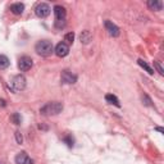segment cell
I'll return each mask as SVG.
<instances>
[{
  "mask_svg": "<svg viewBox=\"0 0 164 164\" xmlns=\"http://www.w3.org/2000/svg\"><path fill=\"white\" fill-rule=\"evenodd\" d=\"M63 110V104L59 101H51L45 104L40 109V113L43 115H58Z\"/></svg>",
  "mask_w": 164,
  "mask_h": 164,
  "instance_id": "cell-1",
  "label": "cell"
},
{
  "mask_svg": "<svg viewBox=\"0 0 164 164\" xmlns=\"http://www.w3.org/2000/svg\"><path fill=\"white\" fill-rule=\"evenodd\" d=\"M35 51L41 57H49L54 51V46L49 40H41L35 45Z\"/></svg>",
  "mask_w": 164,
  "mask_h": 164,
  "instance_id": "cell-2",
  "label": "cell"
},
{
  "mask_svg": "<svg viewBox=\"0 0 164 164\" xmlns=\"http://www.w3.org/2000/svg\"><path fill=\"white\" fill-rule=\"evenodd\" d=\"M10 86L13 91H22L26 89V77L23 74H17L12 78Z\"/></svg>",
  "mask_w": 164,
  "mask_h": 164,
  "instance_id": "cell-3",
  "label": "cell"
},
{
  "mask_svg": "<svg viewBox=\"0 0 164 164\" xmlns=\"http://www.w3.org/2000/svg\"><path fill=\"white\" fill-rule=\"evenodd\" d=\"M35 13L36 16L40 18H46L50 14V7L46 3H38L35 8Z\"/></svg>",
  "mask_w": 164,
  "mask_h": 164,
  "instance_id": "cell-4",
  "label": "cell"
},
{
  "mask_svg": "<svg viewBox=\"0 0 164 164\" xmlns=\"http://www.w3.org/2000/svg\"><path fill=\"white\" fill-rule=\"evenodd\" d=\"M32 65H33V60L30 57L23 55V57H21L18 59V68H19V71H22V72H26V71L31 69Z\"/></svg>",
  "mask_w": 164,
  "mask_h": 164,
  "instance_id": "cell-5",
  "label": "cell"
},
{
  "mask_svg": "<svg viewBox=\"0 0 164 164\" xmlns=\"http://www.w3.org/2000/svg\"><path fill=\"white\" fill-rule=\"evenodd\" d=\"M60 81L64 85H73L77 82V76L69 71H63L60 74Z\"/></svg>",
  "mask_w": 164,
  "mask_h": 164,
  "instance_id": "cell-6",
  "label": "cell"
},
{
  "mask_svg": "<svg viewBox=\"0 0 164 164\" xmlns=\"http://www.w3.org/2000/svg\"><path fill=\"white\" fill-rule=\"evenodd\" d=\"M105 30L108 31V33L110 35V36H113V37H118L119 36V33H120V31H119V27L118 26H115L113 22H110V21H105Z\"/></svg>",
  "mask_w": 164,
  "mask_h": 164,
  "instance_id": "cell-7",
  "label": "cell"
},
{
  "mask_svg": "<svg viewBox=\"0 0 164 164\" xmlns=\"http://www.w3.org/2000/svg\"><path fill=\"white\" fill-rule=\"evenodd\" d=\"M54 51H55V54L58 57L63 58V57H67L68 55V53H69V48H68V45L65 43H59L55 49H54Z\"/></svg>",
  "mask_w": 164,
  "mask_h": 164,
  "instance_id": "cell-8",
  "label": "cell"
},
{
  "mask_svg": "<svg viewBox=\"0 0 164 164\" xmlns=\"http://www.w3.org/2000/svg\"><path fill=\"white\" fill-rule=\"evenodd\" d=\"M14 161H16V164H33V160L27 155L24 151L18 153L16 155V158H14Z\"/></svg>",
  "mask_w": 164,
  "mask_h": 164,
  "instance_id": "cell-9",
  "label": "cell"
},
{
  "mask_svg": "<svg viewBox=\"0 0 164 164\" xmlns=\"http://www.w3.org/2000/svg\"><path fill=\"white\" fill-rule=\"evenodd\" d=\"M54 14H55V19H65L67 12L62 5H55L54 7Z\"/></svg>",
  "mask_w": 164,
  "mask_h": 164,
  "instance_id": "cell-10",
  "label": "cell"
},
{
  "mask_svg": "<svg viewBox=\"0 0 164 164\" xmlns=\"http://www.w3.org/2000/svg\"><path fill=\"white\" fill-rule=\"evenodd\" d=\"M79 40H81V43H82V44H85V45L90 44V43H91V40H92V35H91V32L87 31V30L82 31L81 35H79Z\"/></svg>",
  "mask_w": 164,
  "mask_h": 164,
  "instance_id": "cell-11",
  "label": "cell"
},
{
  "mask_svg": "<svg viewBox=\"0 0 164 164\" xmlns=\"http://www.w3.org/2000/svg\"><path fill=\"white\" fill-rule=\"evenodd\" d=\"M10 10H12L13 14L19 16V14H22L23 10H24V5L22 3H14V4L10 5Z\"/></svg>",
  "mask_w": 164,
  "mask_h": 164,
  "instance_id": "cell-12",
  "label": "cell"
},
{
  "mask_svg": "<svg viewBox=\"0 0 164 164\" xmlns=\"http://www.w3.org/2000/svg\"><path fill=\"white\" fill-rule=\"evenodd\" d=\"M147 7L151 9V10L159 12V10H161V8H163V3L160 2V0H149V2H147Z\"/></svg>",
  "mask_w": 164,
  "mask_h": 164,
  "instance_id": "cell-13",
  "label": "cell"
},
{
  "mask_svg": "<svg viewBox=\"0 0 164 164\" xmlns=\"http://www.w3.org/2000/svg\"><path fill=\"white\" fill-rule=\"evenodd\" d=\"M105 100H106V103H109V104L115 105L117 108H120V104H119L118 98L115 96V95H113V94H108V95H105Z\"/></svg>",
  "mask_w": 164,
  "mask_h": 164,
  "instance_id": "cell-14",
  "label": "cell"
},
{
  "mask_svg": "<svg viewBox=\"0 0 164 164\" xmlns=\"http://www.w3.org/2000/svg\"><path fill=\"white\" fill-rule=\"evenodd\" d=\"M137 63H139V65H140L141 68H144V69H145V71H146L149 74H153V73H154V69H153V68L150 67V65H149V64H147L145 60H142V59H139V60H137Z\"/></svg>",
  "mask_w": 164,
  "mask_h": 164,
  "instance_id": "cell-15",
  "label": "cell"
},
{
  "mask_svg": "<svg viewBox=\"0 0 164 164\" xmlns=\"http://www.w3.org/2000/svg\"><path fill=\"white\" fill-rule=\"evenodd\" d=\"M9 64H10V62H9L8 57L0 54V69H7V68L9 67Z\"/></svg>",
  "mask_w": 164,
  "mask_h": 164,
  "instance_id": "cell-16",
  "label": "cell"
},
{
  "mask_svg": "<svg viewBox=\"0 0 164 164\" xmlns=\"http://www.w3.org/2000/svg\"><path fill=\"white\" fill-rule=\"evenodd\" d=\"M10 120L14 123V125H21V123H22V117H21L19 113H13L10 115Z\"/></svg>",
  "mask_w": 164,
  "mask_h": 164,
  "instance_id": "cell-17",
  "label": "cell"
},
{
  "mask_svg": "<svg viewBox=\"0 0 164 164\" xmlns=\"http://www.w3.org/2000/svg\"><path fill=\"white\" fill-rule=\"evenodd\" d=\"M64 41H65V44H72L73 41H74V33L73 32H69V33H67L64 36Z\"/></svg>",
  "mask_w": 164,
  "mask_h": 164,
  "instance_id": "cell-18",
  "label": "cell"
},
{
  "mask_svg": "<svg viewBox=\"0 0 164 164\" xmlns=\"http://www.w3.org/2000/svg\"><path fill=\"white\" fill-rule=\"evenodd\" d=\"M54 26H55L58 30L64 28V27H65V19H55V22H54Z\"/></svg>",
  "mask_w": 164,
  "mask_h": 164,
  "instance_id": "cell-19",
  "label": "cell"
},
{
  "mask_svg": "<svg viewBox=\"0 0 164 164\" xmlns=\"http://www.w3.org/2000/svg\"><path fill=\"white\" fill-rule=\"evenodd\" d=\"M142 103H144V105H146V106H151V105H153V104H151V99H150L146 94L142 95Z\"/></svg>",
  "mask_w": 164,
  "mask_h": 164,
  "instance_id": "cell-20",
  "label": "cell"
},
{
  "mask_svg": "<svg viewBox=\"0 0 164 164\" xmlns=\"http://www.w3.org/2000/svg\"><path fill=\"white\" fill-rule=\"evenodd\" d=\"M63 140H64V142H65L68 146H69V147H72V146H73V142H74V140H73V137H72V136H67V137H64Z\"/></svg>",
  "mask_w": 164,
  "mask_h": 164,
  "instance_id": "cell-21",
  "label": "cell"
},
{
  "mask_svg": "<svg viewBox=\"0 0 164 164\" xmlns=\"http://www.w3.org/2000/svg\"><path fill=\"white\" fill-rule=\"evenodd\" d=\"M154 67L156 68V71H158L160 74H164V69L161 68V65H160V63H159L158 60H155V62H154Z\"/></svg>",
  "mask_w": 164,
  "mask_h": 164,
  "instance_id": "cell-22",
  "label": "cell"
},
{
  "mask_svg": "<svg viewBox=\"0 0 164 164\" xmlns=\"http://www.w3.org/2000/svg\"><path fill=\"white\" fill-rule=\"evenodd\" d=\"M16 140H17V142L18 144H22V141H23V137H22V135H21V132H16Z\"/></svg>",
  "mask_w": 164,
  "mask_h": 164,
  "instance_id": "cell-23",
  "label": "cell"
},
{
  "mask_svg": "<svg viewBox=\"0 0 164 164\" xmlns=\"http://www.w3.org/2000/svg\"><path fill=\"white\" fill-rule=\"evenodd\" d=\"M155 130H156V131H158V132H160V133H164V130H163V128H161V127H156V128H155Z\"/></svg>",
  "mask_w": 164,
  "mask_h": 164,
  "instance_id": "cell-24",
  "label": "cell"
},
{
  "mask_svg": "<svg viewBox=\"0 0 164 164\" xmlns=\"http://www.w3.org/2000/svg\"><path fill=\"white\" fill-rule=\"evenodd\" d=\"M0 164H4V163H3V161H0Z\"/></svg>",
  "mask_w": 164,
  "mask_h": 164,
  "instance_id": "cell-25",
  "label": "cell"
}]
</instances>
